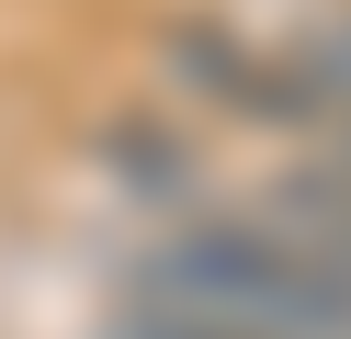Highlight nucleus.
I'll return each mask as SVG.
<instances>
[{"label": "nucleus", "instance_id": "f257e3e1", "mask_svg": "<svg viewBox=\"0 0 351 339\" xmlns=\"http://www.w3.org/2000/svg\"><path fill=\"white\" fill-rule=\"evenodd\" d=\"M114 283L215 305L238 328H261V339H351V271L317 260L261 192L250 203H182V215H159L114 260Z\"/></svg>", "mask_w": 351, "mask_h": 339}, {"label": "nucleus", "instance_id": "f03ea898", "mask_svg": "<svg viewBox=\"0 0 351 339\" xmlns=\"http://www.w3.org/2000/svg\"><path fill=\"white\" fill-rule=\"evenodd\" d=\"M159 68H170L182 102L215 113V125H250V136H272V147H306V136H317V90H306L295 34H250V23L182 12L159 34Z\"/></svg>", "mask_w": 351, "mask_h": 339}, {"label": "nucleus", "instance_id": "7ed1b4c3", "mask_svg": "<svg viewBox=\"0 0 351 339\" xmlns=\"http://www.w3.org/2000/svg\"><path fill=\"white\" fill-rule=\"evenodd\" d=\"M91 170L125 192V215L159 226V215H182V203H204V136H193L170 102H136V113H102Z\"/></svg>", "mask_w": 351, "mask_h": 339}, {"label": "nucleus", "instance_id": "20e7f679", "mask_svg": "<svg viewBox=\"0 0 351 339\" xmlns=\"http://www.w3.org/2000/svg\"><path fill=\"white\" fill-rule=\"evenodd\" d=\"M261 203H272V215L295 226L317 260H340V271H351V147H340V136L283 147V170L261 181Z\"/></svg>", "mask_w": 351, "mask_h": 339}, {"label": "nucleus", "instance_id": "39448f33", "mask_svg": "<svg viewBox=\"0 0 351 339\" xmlns=\"http://www.w3.org/2000/svg\"><path fill=\"white\" fill-rule=\"evenodd\" d=\"M91 339H261V328H238L215 305H182V294H147V283H114L102 316H91Z\"/></svg>", "mask_w": 351, "mask_h": 339}]
</instances>
